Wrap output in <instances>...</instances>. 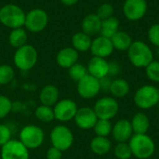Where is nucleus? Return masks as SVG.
<instances>
[{
  "mask_svg": "<svg viewBox=\"0 0 159 159\" xmlns=\"http://www.w3.org/2000/svg\"><path fill=\"white\" fill-rule=\"evenodd\" d=\"M102 26V20L97 16L96 13H90L87 15L81 23L82 32L89 34V36L100 34Z\"/></svg>",
  "mask_w": 159,
  "mask_h": 159,
  "instance_id": "obj_19",
  "label": "nucleus"
},
{
  "mask_svg": "<svg viewBox=\"0 0 159 159\" xmlns=\"http://www.w3.org/2000/svg\"><path fill=\"white\" fill-rule=\"evenodd\" d=\"M78 61V51L73 47H67L61 48L56 57V61L59 66L69 69L71 66L75 64Z\"/></svg>",
  "mask_w": 159,
  "mask_h": 159,
  "instance_id": "obj_18",
  "label": "nucleus"
},
{
  "mask_svg": "<svg viewBox=\"0 0 159 159\" xmlns=\"http://www.w3.org/2000/svg\"><path fill=\"white\" fill-rule=\"evenodd\" d=\"M25 13L22 8L15 4H7L0 8V22L10 29L24 26Z\"/></svg>",
  "mask_w": 159,
  "mask_h": 159,
  "instance_id": "obj_3",
  "label": "nucleus"
},
{
  "mask_svg": "<svg viewBox=\"0 0 159 159\" xmlns=\"http://www.w3.org/2000/svg\"><path fill=\"white\" fill-rule=\"evenodd\" d=\"M61 2L66 6H73L78 2V0H61Z\"/></svg>",
  "mask_w": 159,
  "mask_h": 159,
  "instance_id": "obj_41",
  "label": "nucleus"
},
{
  "mask_svg": "<svg viewBox=\"0 0 159 159\" xmlns=\"http://www.w3.org/2000/svg\"><path fill=\"white\" fill-rule=\"evenodd\" d=\"M89 50L94 57L106 59L107 57L112 55L115 48L110 38L100 35L92 40Z\"/></svg>",
  "mask_w": 159,
  "mask_h": 159,
  "instance_id": "obj_15",
  "label": "nucleus"
},
{
  "mask_svg": "<svg viewBox=\"0 0 159 159\" xmlns=\"http://www.w3.org/2000/svg\"><path fill=\"white\" fill-rule=\"evenodd\" d=\"M62 152L58 148L52 146L47 152V158L48 159H61Z\"/></svg>",
  "mask_w": 159,
  "mask_h": 159,
  "instance_id": "obj_39",
  "label": "nucleus"
},
{
  "mask_svg": "<svg viewBox=\"0 0 159 159\" xmlns=\"http://www.w3.org/2000/svg\"><path fill=\"white\" fill-rule=\"evenodd\" d=\"M130 124L134 134H147L150 129V120L143 112L136 113L133 116Z\"/></svg>",
  "mask_w": 159,
  "mask_h": 159,
  "instance_id": "obj_20",
  "label": "nucleus"
},
{
  "mask_svg": "<svg viewBox=\"0 0 159 159\" xmlns=\"http://www.w3.org/2000/svg\"><path fill=\"white\" fill-rule=\"evenodd\" d=\"M158 95H159V89H158Z\"/></svg>",
  "mask_w": 159,
  "mask_h": 159,
  "instance_id": "obj_43",
  "label": "nucleus"
},
{
  "mask_svg": "<svg viewBox=\"0 0 159 159\" xmlns=\"http://www.w3.org/2000/svg\"><path fill=\"white\" fill-rule=\"evenodd\" d=\"M37 51L31 45H24L15 51L14 63L16 67L21 71L31 70L37 62Z\"/></svg>",
  "mask_w": 159,
  "mask_h": 159,
  "instance_id": "obj_5",
  "label": "nucleus"
},
{
  "mask_svg": "<svg viewBox=\"0 0 159 159\" xmlns=\"http://www.w3.org/2000/svg\"><path fill=\"white\" fill-rule=\"evenodd\" d=\"M11 140V131L7 125L0 124V146L2 147Z\"/></svg>",
  "mask_w": 159,
  "mask_h": 159,
  "instance_id": "obj_37",
  "label": "nucleus"
},
{
  "mask_svg": "<svg viewBox=\"0 0 159 159\" xmlns=\"http://www.w3.org/2000/svg\"><path fill=\"white\" fill-rule=\"evenodd\" d=\"M94 132L96 136L100 137H108L112 133L113 125L110 120L105 119H98L94 128Z\"/></svg>",
  "mask_w": 159,
  "mask_h": 159,
  "instance_id": "obj_28",
  "label": "nucleus"
},
{
  "mask_svg": "<svg viewBox=\"0 0 159 159\" xmlns=\"http://www.w3.org/2000/svg\"><path fill=\"white\" fill-rule=\"evenodd\" d=\"M93 109L99 119L111 120L117 115L119 104L113 97H103L95 102Z\"/></svg>",
  "mask_w": 159,
  "mask_h": 159,
  "instance_id": "obj_8",
  "label": "nucleus"
},
{
  "mask_svg": "<svg viewBox=\"0 0 159 159\" xmlns=\"http://www.w3.org/2000/svg\"><path fill=\"white\" fill-rule=\"evenodd\" d=\"M0 159H1V158H0Z\"/></svg>",
  "mask_w": 159,
  "mask_h": 159,
  "instance_id": "obj_44",
  "label": "nucleus"
},
{
  "mask_svg": "<svg viewBox=\"0 0 159 159\" xmlns=\"http://www.w3.org/2000/svg\"><path fill=\"white\" fill-rule=\"evenodd\" d=\"M90 150L97 156H104L108 154L112 148V143L107 137L96 136L90 142Z\"/></svg>",
  "mask_w": 159,
  "mask_h": 159,
  "instance_id": "obj_22",
  "label": "nucleus"
},
{
  "mask_svg": "<svg viewBox=\"0 0 159 159\" xmlns=\"http://www.w3.org/2000/svg\"><path fill=\"white\" fill-rule=\"evenodd\" d=\"M148 39L151 44L159 48V23L150 26L148 30Z\"/></svg>",
  "mask_w": 159,
  "mask_h": 159,
  "instance_id": "obj_36",
  "label": "nucleus"
},
{
  "mask_svg": "<svg viewBox=\"0 0 159 159\" xmlns=\"http://www.w3.org/2000/svg\"><path fill=\"white\" fill-rule=\"evenodd\" d=\"M121 71L120 65L116 61H110L109 62V68H108V75L110 77L117 76Z\"/></svg>",
  "mask_w": 159,
  "mask_h": 159,
  "instance_id": "obj_38",
  "label": "nucleus"
},
{
  "mask_svg": "<svg viewBox=\"0 0 159 159\" xmlns=\"http://www.w3.org/2000/svg\"><path fill=\"white\" fill-rule=\"evenodd\" d=\"M132 156L138 159L150 158L156 150L153 139L147 134H133L129 141Z\"/></svg>",
  "mask_w": 159,
  "mask_h": 159,
  "instance_id": "obj_2",
  "label": "nucleus"
},
{
  "mask_svg": "<svg viewBox=\"0 0 159 159\" xmlns=\"http://www.w3.org/2000/svg\"><path fill=\"white\" fill-rule=\"evenodd\" d=\"M130 87L127 80L123 78H116L112 81L110 92L115 98H123L129 93Z\"/></svg>",
  "mask_w": 159,
  "mask_h": 159,
  "instance_id": "obj_26",
  "label": "nucleus"
},
{
  "mask_svg": "<svg viewBox=\"0 0 159 159\" xmlns=\"http://www.w3.org/2000/svg\"><path fill=\"white\" fill-rule=\"evenodd\" d=\"M108 68L109 62L106 61V59L94 56L90 59L87 67L88 73L98 79L108 75Z\"/></svg>",
  "mask_w": 159,
  "mask_h": 159,
  "instance_id": "obj_17",
  "label": "nucleus"
},
{
  "mask_svg": "<svg viewBox=\"0 0 159 159\" xmlns=\"http://www.w3.org/2000/svg\"><path fill=\"white\" fill-rule=\"evenodd\" d=\"M111 41L114 46V48L120 51H128L133 42L130 34L124 31L116 32L111 37Z\"/></svg>",
  "mask_w": 159,
  "mask_h": 159,
  "instance_id": "obj_23",
  "label": "nucleus"
},
{
  "mask_svg": "<svg viewBox=\"0 0 159 159\" xmlns=\"http://www.w3.org/2000/svg\"><path fill=\"white\" fill-rule=\"evenodd\" d=\"M122 9L126 19L130 21H137L145 16L147 2L146 0H125Z\"/></svg>",
  "mask_w": 159,
  "mask_h": 159,
  "instance_id": "obj_11",
  "label": "nucleus"
},
{
  "mask_svg": "<svg viewBox=\"0 0 159 159\" xmlns=\"http://www.w3.org/2000/svg\"><path fill=\"white\" fill-rule=\"evenodd\" d=\"M74 119L78 128L82 129H90L94 128L99 118L93 108L82 107L77 110Z\"/></svg>",
  "mask_w": 159,
  "mask_h": 159,
  "instance_id": "obj_14",
  "label": "nucleus"
},
{
  "mask_svg": "<svg viewBox=\"0 0 159 159\" xmlns=\"http://www.w3.org/2000/svg\"><path fill=\"white\" fill-rule=\"evenodd\" d=\"M35 116L38 120L45 122V123L51 122L53 119H55L53 108L50 106L43 105V104L38 106L37 109L35 110Z\"/></svg>",
  "mask_w": 159,
  "mask_h": 159,
  "instance_id": "obj_29",
  "label": "nucleus"
},
{
  "mask_svg": "<svg viewBox=\"0 0 159 159\" xmlns=\"http://www.w3.org/2000/svg\"><path fill=\"white\" fill-rule=\"evenodd\" d=\"M100 80V86H101V90H104V91H109L110 90V87L112 84V78L109 75H106Z\"/></svg>",
  "mask_w": 159,
  "mask_h": 159,
  "instance_id": "obj_40",
  "label": "nucleus"
},
{
  "mask_svg": "<svg viewBox=\"0 0 159 159\" xmlns=\"http://www.w3.org/2000/svg\"><path fill=\"white\" fill-rule=\"evenodd\" d=\"M12 109V102L7 96L0 95V119L6 117Z\"/></svg>",
  "mask_w": 159,
  "mask_h": 159,
  "instance_id": "obj_35",
  "label": "nucleus"
},
{
  "mask_svg": "<svg viewBox=\"0 0 159 159\" xmlns=\"http://www.w3.org/2000/svg\"><path fill=\"white\" fill-rule=\"evenodd\" d=\"M91 43H92L91 37L83 32H78L72 36L73 48L80 52H86L89 50L91 47Z\"/></svg>",
  "mask_w": 159,
  "mask_h": 159,
  "instance_id": "obj_24",
  "label": "nucleus"
},
{
  "mask_svg": "<svg viewBox=\"0 0 159 159\" xmlns=\"http://www.w3.org/2000/svg\"><path fill=\"white\" fill-rule=\"evenodd\" d=\"M48 23V16L47 12L41 8H34L25 15L24 26L32 33L42 32Z\"/></svg>",
  "mask_w": 159,
  "mask_h": 159,
  "instance_id": "obj_9",
  "label": "nucleus"
},
{
  "mask_svg": "<svg viewBox=\"0 0 159 159\" xmlns=\"http://www.w3.org/2000/svg\"><path fill=\"white\" fill-rule=\"evenodd\" d=\"M157 57H158V59H159V48H157Z\"/></svg>",
  "mask_w": 159,
  "mask_h": 159,
  "instance_id": "obj_42",
  "label": "nucleus"
},
{
  "mask_svg": "<svg viewBox=\"0 0 159 159\" xmlns=\"http://www.w3.org/2000/svg\"><path fill=\"white\" fill-rule=\"evenodd\" d=\"M77 110L76 103L70 99H63L58 102L53 108L55 119L61 122H67L74 119Z\"/></svg>",
  "mask_w": 159,
  "mask_h": 159,
  "instance_id": "obj_13",
  "label": "nucleus"
},
{
  "mask_svg": "<svg viewBox=\"0 0 159 159\" xmlns=\"http://www.w3.org/2000/svg\"><path fill=\"white\" fill-rule=\"evenodd\" d=\"M68 74H69V76L72 80L78 82L89 73H88V69L83 64L76 62L75 64H74L73 66H71L69 68Z\"/></svg>",
  "mask_w": 159,
  "mask_h": 159,
  "instance_id": "obj_30",
  "label": "nucleus"
},
{
  "mask_svg": "<svg viewBox=\"0 0 159 159\" xmlns=\"http://www.w3.org/2000/svg\"><path fill=\"white\" fill-rule=\"evenodd\" d=\"M135 105L142 110H149L159 102L158 89L153 85H144L139 88L133 97Z\"/></svg>",
  "mask_w": 159,
  "mask_h": 159,
  "instance_id": "obj_4",
  "label": "nucleus"
},
{
  "mask_svg": "<svg viewBox=\"0 0 159 159\" xmlns=\"http://www.w3.org/2000/svg\"><path fill=\"white\" fill-rule=\"evenodd\" d=\"M15 76L14 69L7 64L0 65V86L9 84Z\"/></svg>",
  "mask_w": 159,
  "mask_h": 159,
  "instance_id": "obj_31",
  "label": "nucleus"
},
{
  "mask_svg": "<svg viewBox=\"0 0 159 159\" xmlns=\"http://www.w3.org/2000/svg\"><path fill=\"white\" fill-rule=\"evenodd\" d=\"M27 39H28L27 33L22 27L12 29V31L10 32L9 36H8L9 44L13 48H19L26 45Z\"/></svg>",
  "mask_w": 159,
  "mask_h": 159,
  "instance_id": "obj_27",
  "label": "nucleus"
},
{
  "mask_svg": "<svg viewBox=\"0 0 159 159\" xmlns=\"http://www.w3.org/2000/svg\"><path fill=\"white\" fill-rule=\"evenodd\" d=\"M50 141L52 146L63 152L72 146L74 143V135L68 127L64 125H58L54 127L50 132Z\"/></svg>",
  "mask_w": 159,
  "mask_h": 159,
  "instance_id": "obj_7",
  "label": "nucleus"
},
{
  "mask_svg": "<svg viewBox=\"0 0 159 159\" xmlns=\"http://www.w3.org/2000/svg\"><path fill=\"white\" fill-rule=\"evenodd\" d=\"M145 74L149 80L159 83V61H153L145 67Z\"/></svg>",
  "mask_w": 159,
  "mask_h": 159,
  "instance_id": "obj_33",
  "label": "nucleus"
},
{
  "mask_svg": "<svg viewBox=\"0 0 159 159\" xmlns=\"http://www.w3.org/2000/svg\"><path fill=\"white\" fill-rule=\"evenodd\" d=\"M28 150L20 141L10 140L2 146L1 159H29Z\"/></svg>",
  "mask_w": 159,
  "mask_h": 159,
  "instance_id": "obj_12",
  "label": "nucleus"
},
{
  "mask_svg": "<svg viewBox=\"0 0 159 159\" xmlns=\"http://www.w3.org/2000/svg\"><path fill=\"white\" fill-rule=\"evenodd\" d=\"M114 152L117 159H129L132 157L129 143H117L114 149Z\"/></svg>",
  "mask_w": 159,
  "mask_h": 159,
  "instance_id": "obj_32",
  "label": "nucleus"
},
{
  "mask_svg": "<svg viewBox=\"0 0 159 159\" xmlns=\"http://www.w3.org/2000/svg\"><path fill=\"white\" fill-rule=\"evenodd\" d=\"M111 134L116 142L128 143L134 134L130 121L128 119H119L113 126Z\"/></svg>",
  "mask_w": 159,
  "mask_h": 159,
  "instance_id": "obj_16",
  "label": "nucleus"
},
{
  "mask_svg": "<svg viewBox=\"0 0 159 159\" xmlns=\"http://www.w3.org/2000/svg\"><path fill=\"white\" fill-rule=\"evenodd\" d=\"M119 20L116 17H110L108 19L102 20V26L100 31V35L110 38L119 30Z\"/></svg>",
  "mask_w": 159,
  "mask_h": 159,
  "instance_id": "obj_25",
  "label": "nucleus"
},
{
  "mask_svg": "<svg viewBox=\"0 0 159 159\" xmlns=\"http://www.w3.org/2000/svg\"><path fill=\"white\" fill-rule=\"evenodd\" d=\"M101 91L100 80L89 74L77 82V92L83 99H92Z\"/></svg>",
  "mask_w": 159,
  "mask_h": 159,
  "instance_id": "obj_10",
  "label": "nucleus"
},
{
  "mask_svg": "<svg viewBox=\"0 0 159 159\" xmlns=\"http://www.w3.org/2000/svg\"><path fill=\"white\" fill-rule=\"evenodd\" d=\"M128 57L130 63L137 68H145L154 61V53L151 48L143 41H133L128 49Z\"/></svg>",
  "mask_w": 159,
  "mask_h": 159,
  "instance_id": "obj_1",
  "label": "nucleus"
},
{
  "mask_svg": "<svg viewBox=\"0 0 159 159\" xmlns=\"http://www.w3.org/2000/svg\"><path fill=\"white\" fill-rule=\"evenodd\" d=\"M59 97H60V91L58 88L53 85H47L46 87H44L39 95L41 103L43 105H47L50 107L58 102Z\"/></svg>",
  "mask_w": 159,
  "mask_h": 159,
  "instance_id": "obj_21",
  "label": "nucleus"
},
{
  "mask_svg": "<svg viewBox=\"0 0 159 159\" xmlns=\"http://www.w3.org/2000/svg\"><path fill=\"white\" fill-rule=\"evenodd\" d=\"M97 16L102 20H105V19H108L110 17L113 16L114 14V7L112 4L110 3H104V4H102L98 9H97V12H96Z\"/></svg>",
  "mask_w": 159,
  "mask_h": 159,
  "instance_id": "obj_34",
  "label": "nucleus"
},
{
  "mask_svg": "<svg viewBox=\"0 0 159 159\" xmlns=\"http://www.w3.org/2000/svg\"><path fill=\"white\" fill-rule=\"evenodd\" d=\"M45 139L41 128L34 125L25 126L20 132V141L28 149H35L42 145Z\"/></svg>",
  "mask_w": 159,
  "mask_h": 159,
  "instance_id": "obj_6",
  "label": "nucleus"
}]
</instances>
